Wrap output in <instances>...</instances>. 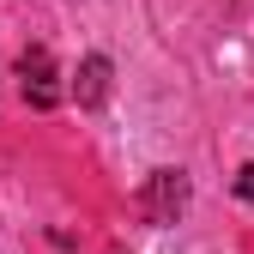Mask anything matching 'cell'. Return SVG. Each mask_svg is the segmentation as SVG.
<instances>
[{"mask_svg": "<svg viewBox=\"0 0 254 254\" xmlns=\"http://www.w3.org/2000/svg\"><path fill=\"white\" fill-rule=\"evenodd\" d=\"M139 212L151 218V224H176V218L188 212V176L182 170H151L145 188H139Z\"/></svg>", "mask_w": 254, "mask_h": 254, "instance_id": "1", "label": "cell"}, {"mask_svg": "<svg viewBox=\"0 0 254 254\" xmlns=\"http://www.w3.org/2000/svg\"><path fill=\"white\" fill-rule=\"evenodd\" d=\"M18 91H24L30 109H55V103H61V79H55L49 49H24V55H18Z\"/></svg>", "mask_w": 254, "mask_h": 254, "instance_id": "2", "label": "cell"}, {"mask_svg": "<svg viewBox=\"0 0 254 254\" xmlns=\"http://www.w3.org/2000/svg\"><path fill=\"white\" fill-rule=\"evenodd\" d=\"M230 188H236V200H248V206H254V164H242V170H236V182H230Z\"/></svg>", "mask_w": 254, "mask_h": 254, "instance_id": "4", "label": "cell"}, {"mask_svg": "<svg viewBox=\"0 0 254 254\" xmlns=\"http://www.w3.org/2000/svg\"><path fill=\"white\" fill-rule=\"evenodd\" d=\"M109 79H115L109 55H85L79 73H73V97H79V109H103V103H109Z\"/></svg>", "mask_w": 254, "mask_h": 254, "instance_id": "3", "label": "cell"}]
</instances>
